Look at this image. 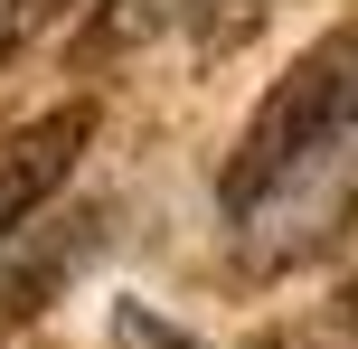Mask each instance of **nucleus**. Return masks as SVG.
Returning <instances> with one entry per match:
<instances>
[{
	"mask_svg": "<svg viewBox=\"0 0 358 349\" xmlns=\"http://www.w3.org/2000/svg\"><path fill=\"white\" fill-rule=\"evenodd\" d=\"M349 132H358V19H340L330 38H311V48L264 85V104L245 113L227 170H217L227 218H255L273 189H292L330 142H349Z\"/></svg>",
	"mask_w": 358,
	"mask_h": 349,
	"instance_id": "obj_1",
	"label": "nucleus"
},
{
	"mask_svg": "<svg viewBox=\"0 0 358 349\" xmlns=\"http://www.w3.org/2000/svg\"><path fill=\"white\" fill-rule=\"evenodd\" d=\"M85 142H94V104H48L38 123L0 132V245H10L19 227H29L38 208H48L57 189L76 180Z\"/></svg>",
	"mask_w": 358,
	"mask_h": 349,
	"instance_id": "obj_2",
	"label": "nucleus"
},
{
	"mask_svg": "<svg viewBox=\"0 0 358 349\" xmlns=\"http://www.w3.org/2000/svg\"><path fill=\"white\" fill-rule=\"evenodd\" d=\"M208 10H236V0H104L94 10V48H142V38H170Z\"/></svg>",
	"mask_w": 358,
	"mask_h": 349,
	"instance_id": "obj_3",
	"label": "nucleus"
},
{
	"mask_svg": "<svg viewBox=\"0 0 358 349\" xmlns=\"http://www.w3.org/2000/svg\"><path fill=\"white\" fill-rule=\"evenodd\" d=\"M113 349H198L189 331H170L151 302H113Z\"/></svg>",
	"mask_w": 358,
	"mask_h": 349,
	"instance_id": "obj_4",
	"label": "nucleus"
}]
</instances>
